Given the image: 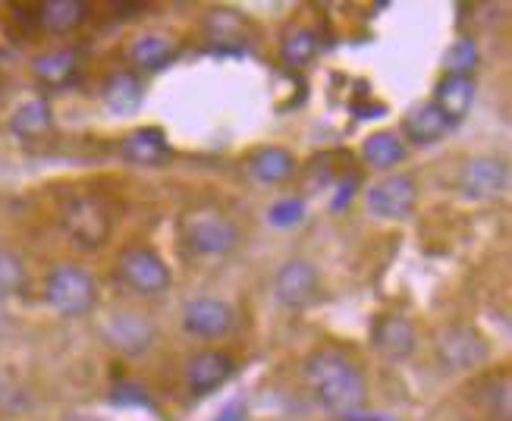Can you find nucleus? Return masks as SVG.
<instances>
[{
	"mask_svg": "<svg viewBox=\"0 0 512 421\" xmlns=\"http://www.w3.org/2000/svg\"><path fill=\"white\" fill-rule=\"evenodd\" d=\"M305 381H308L311 393H315L318 406L330 415L359 412L365 396H368V384H365L362 368L340 349L311 352L308 362H305Z\"/></svg>",
	"mask_w": 512,
	"mask_h": 421,
	"instance_id": "f257e3e1",
	"label": "nucleus"
},
{
	"mask_svg": "<svg viewBox=\"0 0 512 421\" xmlns=\"http://www.w3.org/2000/svg\"><path fill=\"white\" fill-rule=\"evenodd\" d=\"M63 230L79 249H101L114 230V214L101 195L79 192L66 198L63 205Z\"/></svg>",
	"mask_w": 512,
	"mask_h": 421,
	"instance_id": "f03ea898",
	"label": "nucleus"
},
{
	"mask_svg": "<svg viewBox=\"0 0 512 421\" xmlns=\"http://www.w3.org/2000/svg\"><path fill=\"white\" fill-rule=\"evenodd\" d=\"M186 246L202 258L230 255L239 246V227L217 208H195L183 217Z\"/></svg>",
	"mask_w": 512,
	"mask_h": 421,
	"instance_id": "7ed1b4c3",
	"label": "nucleus"
},
{
	"mask_svg": "<svg viewBox=\"0 0 512 421\" xmlns=\"http://www.w3.org/2000/svg\"><path fill=\"white\" fill-rule=\"evenodd\" d=\"M44 296H48L54 312L63 318H82L98 305V283L95 277L76 268V264H60L51 271L48 283H44Z\"/></svg>",
	"mask_w": 512,
	"mask_h": 421,
	"instance_id": "20e7f679",
	"label": "nucleus"
},
{
	"mask_svg": "<svg viewBox=\"0 0 512 421\" xmlns=\"http://www.w3.org/2000/svg\"><path fill=\"white\" fill-rule=\"evenodd\" d=\"M120 280L129 286V290H136L142 296H161L170 290V283H173V274L167 268V261L158 255V252H151V249H126L120 255Z\"/></svg>",
	"mask_w": 512,
	"mask_h": 421,
	"instance_id": "39448f33",
	"label": "nucleus"
},
{
	"mask_svg": "<svg viewBox=\"0 0 512 421\" xmlns=\"http://www.w3.org/2000/svg\"><path fill=\"white\" fill-rule=\"evenodd\" d=\"M434 349H437V362L447 371H472L481 362H487V352H491L478 330L465 324H453L447 330H440Z\"/></svg>",
	"mask_w": 512,
	"mask_h": 421,
	"instance_id": "423d86ee",
	"label": "nucleus"
},
{
	"mask_svg": "<svg viewBox=\"0 0 512 421\" xmlns=\"http://www.w3.org/2000/svg\"><path fill=\"white\" fill-rule=\"evenodd\" d=\"M104 340L123 356H145L158 343V327L139 312H120L104 324Z\"/></svg>",
	"mask_w": 512,
	"mask_h": 421,
	"instance_id": "0eeeda50",
	"label": "nucleus"
},
{
	"mask_svg": "<svg viewBox=\"0 0 512 421\" xmlns=\"http://www.w3.org/2000/svg\"><path fill=\"white\" fill-rule=\"evenodd\" d=\"M415 202H418V186L406 173H393V176H387V180L374 183L368 189V211L381 220L409 217Z\"/></svg>",
	"mask_w": 512,
	"mask_h": 421,
	"instance_id": "6e6552de",
	"label": "nucleus"
},
{
	"mask_svg": "<svg viewBox=\"0 0 512 421\" xmlns=\"http://www.w3.org/2000/svg\"><path fill=\"white\" fill-rule=\"evenodd\" d=\"M233 324H236V312L224 299H192L183 308V327L192 337L202 340L227 337Z\"/></svg>",
	"mask_w": 512,
	"mask_h": 421,
	"instance_id": "1a4fd4ad",
	"label": "nucleus"
},
{
	"mask_svg": "<svg viewBox=\"0 0 512 421\" xmlns=\"http://www.w3.org/2000/svg\"><path fill=\"white\" fill-rule=\"evenodd\" d=\"M274 296L283 308H308L318 296V271L308 261H286L274 277Z\"/></svg>",
	"mask_w": 512,
	"mask_h": 421,
	"instance_id": "9d476101",
	"label": "nucleus"
},
{
	"mask_svg": "<svg viewBox=\"0 0 512 421\" xmlns=\"http://www.w3.org/2000/svg\"><path fill=\"white\" fill-rule=\"evenodd\" d=\"M459 189L469 198L491 202V198H500L509 189V170L497 158H472L465 161L459 173Z\"/></svg>",
	"mask_w": 512,
	"mask_h": 421,
	"instance_id": "9b49d317",
	"label": "nucleus"
},
{
	"mask_svg": "<svg viewBox=\"0 0 512 421\" xmlns=\"http://www.w3.org/2000/svg\"><path fill=\"white\" fill-rule=\"evenodd\" d=\"M371 343L374 349L381 352L384 359H409L415 352V343H418V334L409 318L403 315H381L371 327Z\"/></svg>",
	"mask_w": 512,
	"mask_h": 421,
	"instance_id": "f8f14e48",
	"label": "nucleus"
},
{
	"mask_svg": "<svg viewBox=\"0 0 512 421\" xmlns=\"http://www.w3.org/2000/svg\"><path fill=\"white\" fill-rule=\"evenodd\" d=\"M236 374V362L227 356V352H217V349H205L198 356L189 359L186 365V381L192 393H214L217 387H224L230 378Z\"/></svg>",
	"mask_w": 512,
	"mask_h": 421,
	"instance_id": "ddd939ff",
	"label": "nucleus"
},
{
	"mask_svg": "<svg viewBox=\"0 0 512 421\" xmlns=\"http://www.w3.org/2000/svg\"><path fill=\"white\" fill-rule=\"evenodd\" d=\"M120 154L136 167H164L170 158V145L161 129L145 126V129L129 132V136L120 142Z\"/></svg>",
	"mask_w": 512,
	"mask_h": 421,
	"instance_id": "4468645a",
	"label": "nucleus"
},
{
	"mask_svg": "<svg viewBox=\"0 0 512 421\" xmlns=\"http://www.w3.org/2000/svg\"><path fill=\"white\" fill-rule=\"evenodd\" d=\"M450 129H453V123L443 117V110L434 101H425V104L412 107L409 114H406V120H403V136L412 145H421V148L437 145Z\"/></svg>",
	"mask_w": 512,
	"mask_h": 421,
	"instance_id": "2eb2a0df",
	"label": "nucleus"
},
{
	"mask_svg": "<svg viewBox=\"0 0 512 421\" xmlns=\"http://www.w3.org/2000/svg\"><path fill=\"white\" fill-rule=\"evenodd\" d=\"M246 170H249V176H252L255 183H261V186H277V183H286L289 176L296 173V158L286 148L264 145V148H258V151L249 154Z\"/></svg>",
	"mask_w": 512,
	"mask_h": 421,
	"instance_id": "dca6fc26",
	"label": "nucleus"
},
{
	"mask_svg": "<svg viewBox=\"0 0 512 421\" xmlns=\"http://www.w3.org/2000/svg\"><path fill=\"white\" fill-rule=\"evenodd\" d=\"M472 101H475V79L472 76H443L437 92H434V104L443 110V117H447L453 126L469 114Z\"/></svg>",
	"mask_w": 512,
	"mask_h": 421,
	"instance_id": "f3484780",
	"label": "nucleus"
},
{
	"mask_svg": "<svg viewBox=\"0 0 512 421\" xmlns=\"http://www.w3.org/2000/svg\"><path fill=\"white\" fill-rule=\"evenodd\" d=\"M54 126V114H51V104L48 101H41V98H29V101H22L16 110H13V117H10V129H13V136L19 139H41V136H48Z\"/></svg>",
	"mask_w": 512,
	"mask_h": 421,
	"instance_id": "a211bd4d",
	"label": "nucleus"
},
{
	"mask_svg": "<svg viewBox=\"0 0 512 421\" xmlns=\"http://www.w3.org/2000/svg\"><path fill=\"white\" fill-rule=\"evenodd\" d=\"M176 41L167 38V35H142L132 41V48H129V60L139 66V70L145 73H158L164 70V66H170L176 60Z\"/></svg>",
	"mask_w": 512,
	"mask_h": 421,
	"instance_id": "6ab92c4d",
	"label": "nucleus"
},
{
	"mask_svg": "<svg viewBox=\"0 0 512 421\" xmlns=\"http://www.w3.org/2000/svg\"><path fill=\"white\" fill-rule=\"evenodd\" d=\"M32 73L38 76V82H44L48 88H63V85H70L79 76V54L70 51V48L48 51V54L35 57Z\"/></svg>",
	"mask_w": 512,
	"mask_h": 421,
	"instance_id": "aec40b11",
	"label": "nucleus"
},
{
	"mask_svg": "<svg viewBox=\"0 0 512 421\" xmlns=\"http://www.w3.org/2000/svg\"><path fill=\"white\" fill-rule=\"evenodd\" d=\"M104 104L110 114L129 117L142 107V82L136 73H114L104 82Z\"/></svg>",
	"mask_w": 512,
	"mask_h": 421,
	"instance_id": "412c9836",
	"label": "nucleus"
},
{
	"mask_svg": "<svg viewBox=\"0 0 512 421\" xmlns=\"http://www.w3.org/2000/svg\"><path fill=\"white\" fill-rule=\"evenodd\" d=\"M41 26L54 32V35H66V32H76L85 16H88V7L79 4V0H48V4H41Z\"/></svg>",
	"mask_w": 512,
	"mask_h": 421,
	"instance_id": "4be33fe9",
	"label": "nucleus"
},
{
	"mask_svg": "<svg viewBox=\"0 0 512 421\" xmlns=\"http://www.w3.org/2000/svg\"><path fill=\"white\" fill-rule=\"evenodd\" d=\"M362 154H365L368 167L390 170V167H396L399 161L406 158V145H403V139H399V136H393V132H374V136L365 139Z\"/></svg>",
	"mask_w": 512,
	"mask_h": 421,
	"instance_id": "5701e85b",
	"label": "nucleus"
},
{
	"mask_svg": "<svg viewBox=\"0 0 512 421\" xmlns=\"http://www.w3.org/2000/svg\"><path fill=\"white\" fill-rule=\"evenodd\" d=\"M280 54H283L286 66H296V70H302V66H308L311 60L318 57V35L311 29H289L283 44H280Z\"/></svg>",
	"mask_w": 512,
	"mask_h": 421,
	"instance_id": "b1692460",
	"label": "nucleus"
},
{
	"mask_svg": "<svg viewBox=\"0 0 512 421\" xmlns=\"http://www.w3.org/2000/svg\"><path fill=\"white\" fill-rule=\"evenodd\" d=\"M205 32L214 44H242L246 41V26L242 19L230 10H211L205 19Z\"/></svg>",
	"mask_w": 512,
	"mask_h": 421,
	"instance_id": "393cba45",
	"label": "nucleus"
},
{
	"mask_svg": "<svg viewBox=\"0 0 512 421\" xmlns=\"http://www.w3.org/2000/svg\"><path fill=\"white\" fill-rule=\"evenodd\" d=\"M478 66V44L472 38H456L443 51V70L447 76H472Z\"/></svg>",
	"mask_w": 512,
	"mask_h": 421,
	"instance_id": "a878e982",
	"label": "nucleus"
},
{
	"mask_svg": "<svg viewBox=\"0 0 512 421\" xmlns=\"http://www.w3.org/2000/svg\"><path fill=\"white\" fill-rule=\"evenodd\" d=\"M22 286H26V268H22L19 255L0 249V299L16 296Z\"/></svg>",
	"mask_w": 512,
	"mask_h": 421,
	"instance_id": "bb28decb",
	"label": "nucleus"
},
{
	"mask_svg": "<svg viewBox=\"0 0 512 421\" xmlns=\"http://www.w3.org/2000/svg\"><path fill=\"white\" fill-rule=\"evenodd\" d=\"M267 220H271L274 227H296L305 220V205L299 202V198H283V202L271 205Z\"/></svg>",
	"mask_w": 512,
	"mask_h": 421,
	"instance_id": "cd10ccee",
	"label": "nucleus"
},
{
	"mask_svg": "<svg viewBox=\"0 0 512 421\" xmlns=\"http://www.w3.org/2000/svg\"><path fill=\"white\" fill-rule=\"evenodd\" d=\"M242 415H246V409H242V406L236 403V406H227L224 415H220L217 421H242Z\"/></svg>",
	"mask_w": 512,
	"mask_h": 421,
	"instance_id": "c85d7f7f",
	"label": "nucleus"
},
{
	"mask_svg": "<svg viewBox=\"0 0 512 421\" xmlns=\"http://www.w3.org/2000/svg\"><path fill=\"white\" fill-rule=\"evenodd\" d=\"M66 421H98V418H88V415H70Z\"/></svg>",
	"mask_w": 512,
	"mask_h": 421,
	"instance_id": "c756f323",
	"label": "nucleus"
}]
</instances>
